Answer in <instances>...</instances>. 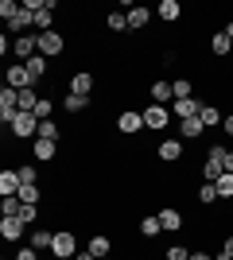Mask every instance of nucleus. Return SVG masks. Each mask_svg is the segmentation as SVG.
Listing matches in <instances>:
<instances>
[{
    "instance_id": "f257e3e1",
    "label": "nucleus",
    "mask_w": 233,
    "mask_h": 260,
    "mask_svg": "<svg viewBox=\"0 0 233 260\" xmlns=\"http://www.w3.org/2000/svg\"><path fill=\"white\" fill-rule=\"evenodd\" d=\"M222 175H225V148L214 144L210 152H206V163H202V183H218Z\"/></svg>"
},
{
    "instance_id": "f03ea898",
    "label": "nucleus",
    "mask_w": 233,
    "mask_h": 260,
    "mask_svg": "<svg viewBox=\"0 0 233 260\" xmlns=\"http://www.w3.org/2000/svg\"><path fill=\"white\" fill-rule=\"evenodd\" d=\"M78 237H74V229H58L55 233V245H51V256L55 260H74L78 256Z\"/></svg>"
},
{
    "instance_id": "7ed1b4c3",
    "label": "nucleus",
    "mask_w": 233,
    "mask_h": 260,
    "mask_svg": "<svg viewBox=\"0 0 233 260\" xmlns=\"http://www.w3.org/2000/svg\"><path fill=\"white\" fill-rule=\"evenodd\" d=\"M167 124H171V109L167 105H144V128L163 132Z\"/></svg>"
},
{
    "instance_id": "20e7f679",
    "label": "nucleus",
    "mask_w": 233,
    "mask_h": 260,
    "mask_svg": "<svg viewBox=\"0 0 233 260\" xmlns=\"http://www.w3.org/2000/svg\"><path fill=\"white\" fill-rule=\"evenodd\" d=\"M12 136H20V140H35V136H39V117H35V113H20V117L12 120Z\"/></svg>"
},
{
    "instance_id": "39448f33",
    "label": "nucleus",
    "mask_w": 233,
    "mask_h": 260,
    "mask_svg": "<svg viewBox=\"0 0 233 260\" xmlns=\"http://www.w3.org/2000/svg\"><path fill=\"white\" fill-rule=\"evenodd\" d=\"M62 51H66L62 31H43V35H39V54H43V58H58Z\"/></svg>"
},
{
    "instance_id": "423d86ee",
    "label": "nucleus",
    "mask_w": 233,
    "mask_h": 260,
    "mask_svg": "<svg viewBox=\"0 0 233 260\" xmlns=\"http://www.w3.org/2000/svg\"><path fill=\"white\" fill-rule=\"evenodd\" d=\"M117 132H121V136H136V132H144V113L124 109L121 117H117Z\"/></svg>"
},
{
    "instance_id": "0eeeda50",
    "label": "nucleus",
    "mask_w": 233,
    "mask_h": 260,
    "mask_svg": "<svg viewBox=\"0 0 233 260\" xmlns=\"http://www.w3.org/2000/svg\"><path fill=\"white\" fill-rule=\"evenodd\" d=\"M12 54H16L20 62L35 58V54H39V35H20V39H12Z\"/></svg>"
},
{
    "instance_id": "6e6552de",
    "label": "nucleus",
    "mask_w": 233,
    "mask_h": 260,
    "mask_svg": "<svg viewBox=\"0 0 233 260\" xmlns=\"http://www.w3.org/2000/svg\"><path fill=\"white\" fill-rule=\"evenodd\" d=\"M155 155H159L163 163H179L183 159V140H179V136H163L159 148H155Z\"/></svg>"
},
{
    "instance_id": "1a4fd4ad",
    "label": "nucleus",
    "mask_w": 233,
    "mask_h": 260,
    "mask_svg": "<svg viewBox=\"0 0 233 260\" xmlns=\"http://www.w3.org/2000/svg\"><path fill=\"white\" fill-rule=\"evenodd\" d=\"M31 27H35V16H31V12H27V8L20 4V12H16V16L8 20V31L16 35V39H20V35H31Z\"/></svg>"
},
{
    "instance_id": "9d476101",
    "label": "nucleus",
    "mask_w": 233,
    "mask_h": 260,
    "mask_svg": "<svg viewBox=\"0 0 233 260\" xmlns=\"http://www.w3.org/2000/svg\"><path fill=\"white\" fill-rule=\"evenodd\" d=\"M4 86H12V89H35L23 62H12V66H8V82H4Z\"/></svg>"
},
{
    "instance_id": "9b49d317",
    "label": "nucleus",
    "mask_w": 233,
    "mask_h": 260,
    "mask_svg": "<svg viewBox=\"0 0 233 260\" xmlns=\"http://www.w3.org/2000/svg\"><path fill=\"white\" fill-rule=\"evenodd\" d=\"M20 171H16V167H4V171H0V198H8V194H20Z\"/></svg>"
},
{
    "instance_id": "f8f14e48",
    "label": "nucleus",
    "mask_w": 233,
    "mask_h": 260,
    "mask_svg": "<svg viewBox=\"0 0 233 260\" xmlns=\"http://www.w3.org/2000/svg\"><path fill=\"white\" fill-rule=\"evenodd\" d=\"M23 229H31V225L20 221V217H0V237H4V241H20Z\"/></svg>"
},
{
    "instance_id": "ddd939ff",
    "label": "nucleus",
    "mask_w": 233,
    "mask_h": 260,
    "mask_svg": "<svg viewBox=\"0 0 233 260\" xmlns=\"http://www.w3.org/2000/svg\"><path fill=\"white\" fill-rule=\"evenodd\" d=\"M202 113V101L198 98H187V101H171V117L187 120V117H198Z\"/></svg>"
},
{
    "instance_id": "4468645a",
    "label": "nucleus",
    "mask_w": 233,
    "mask_h": 260,
    "mask_svg": "<svg viewBox=\"0 0 233 260\" xmlns=\"http://www.w3.org/2000/svg\"><path fill=\"white\" fill-rule=\"evenodd\" d=\"M66 93H82V98H89V93H93V74H86V70L70 74V86H66Z\"/></svg>"
},
{
    "instance_id": "2eb2a0df",
    "label": "nucleus",
    "mask_w": 233,
    "mask_h": 260,
    "mask_svg": "<svg viewBox=\"0 0 233 260\" xmlns=\"http://www.w3.org/2000/svg\"><path fill=\"white\" fill-rule=\"evenodd\" d=\"M152 16H155V8L132 4V8H128V27H132V31H140V27H148V23H152Z\"/></svg>"
},
{
    "instance_id": "dca6fc26",
    "label": "nucleus",
    "mask_w": 233,
    "mask_h": 260,
    "mask_svg": "<svg viewBox=\"0 0 233 260\" xmlns=\"http://www.w3.org/2000/svg\"><path fill=\"white\" fill-rule=\"evenodd\" d=\"M31 155H35V163H51L58 155V144L55 140H31Z\"/></svg>"
},
{
    "instance_id": "f3484780",
    "label": "nucleus",
    "mask_w": 233,
    "mask_h": 260,
    "mask_svg": "<svg viewBox=\"0 0 233 260\" xmlns=\"http://www.w3.org/2000/svg\"><path fill=\"white\" fill-rule=\"evenodd\" d=\"M159 221H163V233H179V229H183V210L163 206L159 210Z\"/></svg>"
},
{
    "instance_id": "a211bd4d",
    "label": "nucleus",
    "mask_w": 233,
    "mask_h": 260,
    "mask_svg": "<svg viewBox=\"0 0 233 260\" xmlns=\"http://www.w3.org/2000/svg\"><path fill=\"white\" fill-rule=\"evenodd\" d=\"M202 132H206L202 117H187V120H179V136H183V140H198Z\"/></svg>"
},
{
    "instance_id": "6ab92c4d",
    "label": "nucleus",
    "mask_w": 233,
    "mask_h": 260,
    "mask_svg": "<svg viewBox=\"0 0 233 260\" xmlns=\"http://www.w3.org/2000/svg\"><path fill=\"white\" fill-rule=\"evenodd\" d=\"M55 233L58 229H31V237H27V245H31V249H51V245H55Z\"/></svg>"
},
{
    "instance_id": "aec40b11",
    "label": "nucleus",
    "mask_w": 233,
    "mask_h": 260,
    "mask_svg": "<svg viewBox=\"0 0 233 260\" xmlns=\"http://www.w3.org/2000/svg\"><path fill=\"white\" fill-rule=\"evenodd\" d=\"M148 93H152L155 105H167V101H175V89H171V82H163V78H159V82H152V89H148Z\"/></svg>"
},
{
    "instance_id": "412c9836",
    "label": "nucleus",
    "mask_w": 233,
    "mask_h": 260,
    "mask_svg": "<svg viewBox=\"0 0 233 260\" xmlns=\"http://www.w3.org/2000/svg\"><path fill=\"white\" fill-rule=\"evenodd\" d=\"M23 66H27V78H31V86H39V82L47 78V58H43V54H35V58H27Z\"/></svg>"
},
{
    "instance_id": "4be33fe9",
    "label": "nucleus",
    "mask_w": 233,
    "mask_h": 260,
    "mask_svg": "<svg viewBox=\"0 0 233 260\" xmlns=\"http://www.w3.org/2000/svg\"><path fill=\"white\" fill-rule=\"evenodd\" d=\"M155 16L163 23H175L179 16H183V8H179V0H159V8H155Z\"/></svg>"
},
{
    "instance_id": "5701e85b",
    "label": "nucleus",
    "mask_w": 233,
    "mask_h": 260,
    "mask_svg": "<svg viewBox=\"0 0 233 260\" xmlns=\"http://www.w3.org/2000/svg\"><path fill=\"white\" fill-rule=\"evenodd\" d=\"M86 249H89V252H93V256L101 260V256H109V252H113V241L105 237V233H93V237H89V245H86Z\"/></svg>"
},
{
    "instance_id": "b1692460",
    "label": "nucleus",
    "mask_w": 233,
    "mask_h": 260,
    "mask_svg": "<svg viewBox=\"0 0 233 260\" xmlns=\"http://www.w3.org/2000/svg\"><path fill=\"white\" fill-rule=\"evenodd\" d=\"M210 51L218 54V58H225V54L233 51V39H229V35H225V31H218V35H214V39H210Z\"/></svg>"
},
{
    "instance_id": "393cba45",
    "label": "nucleus",
    "mask_w": 233,
    "mask_h": 260,
    "mask_svg": "<svg viewBox=\"0 0 233 260\" xmlns=\"http://www.w3.org/2000/svg\"><path fill=\"white\" fill-rule=\"evenodd\" d=\"M62 109H66V113H86L89 98H82V93H66V98H62Z\"/></svg>"
},
{
    "instance_id": "a878e982",
    "label": "nucleus",
    "mask_w": 233,
    "mask_h": 260,
    "mask_svg": "<svg viewBox=\"0 0 233 260\" xmlns=\"http://www.w3.org/2000/svg\"><path fill=\"white\" fill-rule=\"evenodd\" d=\"M58 136H62V128H58L55 120H39V136L35 140H55L58 144Z\"/></svg>"
},
{
    "instance_id": "bb28decb",
    "label": "nucleus",
    "mask_w": 233,
    "mask_h": 260,
    "mask_svg": "<svg viewBox=\"0 0 233 260\" xmlns=\"http://www.w3.org/2000/svg\"><path fill=\"white\" fill-rule=\"evenodd\" d=\"M16 198H20L23 206H39V198H43V194H39V183H31V186H20V194H16Z\"/></svg>"
},
{
    "instance_id": "cd10ccee",
    "label": "nucleus",
    "mask_w": 233,
    "mask_h": 260,
    "mask_svg": "<svg viewBox=\"0 0 233 260\" xmlns=\"http://www.w3.org/2000/svg\"><path fill=\"white\" fill-rule=\"evenodd\" d=\"M140 233H144V237H159V233H163V221H159V214L144 217V221H140Z\"/></svg>"
},
{
    "instance_id": "c85d7f7f",
    "label": "nucleus",
    "mask_w": 233,
    "mask_h": 260,
    "mask_svg": "<svg viewBox=\"0 0 233 260\" xmlns=\"http://www.w3.org/2000/svg\"><path fill=\"white\" fill-rule=\"evenodd\" d=\"M20 210H23V202H20L16 194L0 198V214H4V217H20Z\"/></svg>"
},
{
    "instance_id": "c756f323",
    "label": "nucleus",
    "mask_w": 233,
    "mask_h": 260,
    "mask_svg": "<svg viewBox=\"0 0 233 260\" xmlns=\"http://www.w3.org/2000/svg\"><path fill=\"white\" fill-rule=\"evenodd\" d=\"M105 27H109V31H124V27H128V12H109V16H105Z\"/></svg>"
},
{
    "instance_id": "7c9ffc66",
    "label": "nucleus",
    "mask_w": 233,
    "mask_h": 260,
    "mask_svg": "<svg viewBox=\"0 0 233 260\" xmlns=\"http://www.w3.org/2000/svg\"><path fill=\"white\" fill-rule=\"evenodd\" d=\"M171 89H175V101H187V98H194V93H190V78H175V82H171Z\"/></svg>"
},
{
    "instance_id": "2f4dec72",
    "label": "nucleus",
    "mask_w": 233,
    "mask_h": 260,
    "mask_svg": "<svg viewBox=\"0 0 233 260\" xmlns=\"http://www.w3.org/2000/svg\"><path fill=\"white\" fill-rule=\"evenodd\" d=\"M35 105H39V93L35 89H20V113H35Z\"/></svg>"
},
{
    "instance_id": "473e14b6",
    "label": "nucleus",
    "mask_w": 233,
    "mask_h": 260,
    "mask_svg": "<svg viewBox=\"0 0 233 260\" xmlns=\"http://www.w3.org/2000/svg\"><path fill=\"white\" fill-rule=\"evenodd\" d=\"M198 117H202V124H206V128H214V124H222V113H218L214 105H202V113H198Z\"/></svg>"
},
{
    "instance_id": "72a5a7b5",
    "label": "nucleus",
    "mask_w": 233,
    "mask_h": 260,
    "mask_svg": "<svg viewBox=\"0 0 233 260\" xmlns=\"http://www.w3.org/2000/svg\"><path fill=\"white\" fill-rule=\"evenodd\" d=\"M198 202H202V206L218 202V186H214V183H202V186H198Z\"/></svg>"
},
{
    "instance_id": "f704fd0d",
    "label": "nucleus",
    "mask_w": 233,
    "mask_h": 260,
    "mask_svg": "<svg viewBox=\"0 0 233 260\" xmlns=\"http://www.w3.org/2000/svg\"><path fill=\"white\" fill-rule=\"evenodd\" d=\"M214 186H218V198H233V175H229V171H225Z\"/></svg>"
},
{
    "instance_id": "c9c22d12",
    "label": "nucleus",
    "mask_w": 233,
    "mask_h": 260,
    "mask_svg": "<svg viewBox=\"0 0 233 260\" xmlns=\"http://www.w3.org/2000/svg\"><path fill=\"white\" fill-rule=\"evenodd\" d=\"M163 260H190V249L187 245H171V249L163 252Z\"/></svg>"
},
{
    "instance_id": "e433bc0d",
    "label": "nucleus",
    "mask_w": 233,
    "mask_h": 260,
    "mask_svg": "<svg viewBox=\"0 0 233 260\" xmlns=\"http://www.w3.org/2000/svg\"><path fill=\"white\" fill-rule=\"evenodd\" d=\"M16 171H20V183H23V186L39 183V167H16Z\"/></svg>"
},
{
    "instance_id": "4c0bfd02",
    "label": "nucleus",
    "mask_w": 233,
    "mask_h": 260,
    "mask_svg": "<svg viewBox=\"0 0 233 260\" xmlns=\"http://www.w3.org/2000/svg\"><path fill=\"white\" fill-rule=\"evenodd\" d=\"M51 109H55V101H51V98H39V105H35V117H39V120H51Z\"/></svg>"
},
{
    "instance_id": "58836bf2",
    "label": "nucleus",
    "mask_w": 233,
    "mask_h": 260,
    "mask_svg": "<svg viewBox=\"0 0 233 260\" xmlns=\"http://www.w3.org/2000/svg\"><path fill=\"white\" fill-rule=\"evenodd\" d=\"M20 221L35 225V221H39V206H23V210H20Z\"/></svg>"
},
{
    "instance_id": "ea45409f",
    "label": "nucleus",
    "mask_w": 233,
    "mask_h": 260,
    "mask_svg": "<svg viewBox=\"0 0 233 260\" xmlns=\"http://www.w3.org/2000/svg\"><path fill=\"white\" fill-rule=\"evenodd\" d=\"M16 12H20V4H16V0H0V16H4V20H12Z\"/></svg>"
},
{
    "instance_id": "a19ab883",
    "label": "nucleus",
    "mask_w": 233,
    "mask_h": 260,
    "mask_svg": "<svg viewBox=\"0 0 233 260\" xmlns=\"http://www.w3.org/2000/svg\"><path fill=\"white\" fill-rule=\"evenodd\" d=\"M214 260H233V233H229V237L222 241V252H218Z\"/></svg>"
},
{
    "instance_id": "79ce46f5",
    "label": "nucleus",
    "mask_w": 233,
    "mask_h": 260,
    "mask_svg": "<svg viewBox=\"0 0 233 260\" xmlns=\"http://www.w3.org/2000/svg\"><path fill=\"white\" fill-rule=\"evenodd\" d=\"M16 260H39V249H31V245H27V249L16 252Z\"/></svg>"
},
{
    "instance_id": "37998d69",
    "label": "nucleus",
    "mask_w": 233,
    "mask_h": 260,
    "mask_svg": "<svg viewBox=\"0 0 233 260\" xmlns=\"http://www.w3.org/2000/svg\"><path fill=\"white\" fill-rule=\"evenodd\" d=\"M190 260H214V256H210V252H202V249H194V252H190Z\"/></svg>"
},
{
    "instance_id": "c03bdc74",
    "label": "nucleus",
    "mask_w": 233,
    "mask_h": 260,
    "mask_svg": "<svg viewBox=\"0 0 233 260\" xmlns=\"http://www.w3.org/2000/svg\"><path fill=\"white\" fill-rule=\"evenodd\" d=\"M222 128H225V136H233V117H225V120H222Z\"/></svg>"
},
{
    "instance_id": "a18cd8bd",
    "label": "nucleus",
    "mask_w": 233,
    "mask_h": 260,
    "mask_svg": "<svg viewBox=\"0 0 233 260\" xmlns=\"http://www.w3.org/2000/svg\"><path fill=\"white\" fill-rule=\"evenodd\" d=\"M74 260H97V256H93V252H89V249H82V252H78Z\"/></svg>"
},
{
    "instance_id": "49530a36",
    "label": "nucleus",
    "mask_w": 233,
    "mask_h": 260,
    "mask_svg": "<svg viewBox=\"0 0 233 260\" xmlns=\"http://www.w3.org/2000/svg\"><path fill=\"white\" fill-rule=\"evenodd\" d=\"M225 171L233 175V152H225Z\"/></svg>"
},
{
    "instance_id": "de8ad7c7",
    "label": "nucleus",
    "mask_w": 233,
    "mask_h": 260,
    "mask_svg": "<svg viewBox=\"0 0 233 260\" xmlns=\"http://www.w3.org/2000/svg\"><path fill=\"white\" fill-rule=\"evenodd\" d=\"M225 35H229V39H233V20H229V23H225Z\"/></svg>"
},
{
    "instance_id": "09e8293b",
    "label": "nucleus",
    "mask_w": 233,
    "mask_h": 260,
    "mask_svg": "<svg viewBox=\"0 0 233 260\" xmlns=\"http://www.w3.org/2000/svg\"><path fill=\"white\" fill-rule=\"evenodd\" d=\"M101 260H109V256H101Z\"/></svg>"
}]
</instances>
